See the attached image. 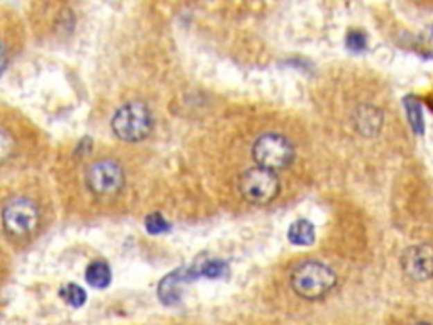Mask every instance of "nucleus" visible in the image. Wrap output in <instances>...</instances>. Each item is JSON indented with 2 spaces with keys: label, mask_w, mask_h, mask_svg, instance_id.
Segmentation results:
<instances>
[{
  "label": "nucleus",
  "mask_w": 433,
  "mask_h": 325,
  "mask_svg": "<svg viewBox=\"0 0 433 325\" xmlns=\"http://www.w3.org/2000/svg\"><path fill=\"white\" fill-rule=\"evenodd\" d=\"M110 125L118 139L137 143V141L145 139L152 131L151 110L139 100L127 102L121 109H117Z\"/></svg>",
  "instance_id": "obj_3"
},
{
  "label": "nucleus",
  "mask_w": 433,
  "mask_h": 325,
  "mask_svg": "<svg viewBox=\"0 0 433 325\" xmlns=\"http://www.w3.org/2000/svg\"><path fill=\"white\" fill-rule=\"evenodd\" d=\"M290 285L294 295L303 300H321L335 288L337 276L330 266L318 261H305L294 267L291 273Z\"/></svg>",
  "instance_id": "obj_2"
},
{
  "label": "nucleus",
  "mask_w": 433,
  "mask_h": 325,
  "mask_svg": "<svg viewBox=\"0 0 433 325\" xmlns=\"http://www.w3.org/2000/svg\"><path fill=\"white\" fill-rule=\"evenodd\" d=\"M405 274L415 281H425L432 276V249L428 244L408 247L401 256Z\"/></svg>",
  "instance_id": "obj_7"
},
{
  "label": "nucleus",
  "mask_w": 433,
  "mask_h": 325,
  "mask_svg": "<svg viewBox=\"0 0 433 325\" xmlns=\"http://www.w3.org/2000/svg\"><path fill=\"white\" fill-rule=\"evenodd\" d=\"M60 297L63 298L68 305H71V307H82L87 300L85 290H83L82 286L75 285V283L64 285L63 288L60 290Z\"/></svg>",
  "instance_id": "obj_14"
},
{
  "label": "nucleus",
  "mask_w": 433,
  "mask_h": 325,
  "mask_svg": "<svg viewBox=\"0 0 433 325\" xmlns=\"http://www.w3.org/2000/svg\"><path fill=\"white\" fill-rule=\"evenodd\" d=\"M193 267L198 276L206 278H222L229 273V266L224 261H220V259H209V261Z\"/></svg>",
  "instance_id": "obj_13"
},
{
  "label": "nucleus",
  "mask_w": 433,
  "mask_h": 325,
  "mask_svg": "<svg viewBox=\"0 0 433 325\" xmlns=\"http://www.w3.org/2000/svg\"><path fill=\"white\" fill-rule=\"evenodd\" d=\"M195 278H198L195 267H190V270H175L173 273H170L163 281H161L159 286L161 300L166 301V304L176 301L179 298V288H182L183 283L195 280Z\"/></svg>",
  "instance_id": "obj_8"
},
{
  "label": "nucleus",
  "mask_w": 433,
  "mask_h": 325,
  "mask_svg": "<svg viewBox=\"0 0 433 325\" xmlns=\"http://www.w3.org/2000/svg\"><path fill=\"white\" fill-rule=\"evenodd\" d=\"M239 188L249 204L266 205L271 204L278 197L279 190H281V183H279V178L276 177L274 171L254 166L249 168L246 173L242 175Z\"/></svg>",
  "instance_id": "obj_5"
},
{
  "label": "nucleus",
  "mask_w": 433,
  "mask_h": 325,
  "mask_svg": "<svg viewBox=\"0 0 433 325\" xmlns=\"http://www.w3.org/2000/svg\"><path fill=\"white\" fill-rule=\"evenodd\" d=\"M252 156L258 166L276 171L290 166L294 159V149L281 134H264L252 146Z\"/></svg>",
  "instance_id": "obj_4"
},
{
  "label": "nucleus",
  "mask_w": 433,
  "mask_h": 325,
  "mask_svg": "<svg viewBox=\"0 0 433 325\" xmlns=\"http://www.w3.org/2000/svg\"><path fill=\"white\" fill-rule=\"evenodd\" d=\"M41 204L28 192H12L0 204V231L10 244H26L43 225Z\"/></svg>",
  "instance_id": "obj_1"
},
{
  "label": "nucleus",
  "mask_w": 433,
  "mask_h": 325,
  "mask_svg": "<svg viewBox=\"0 0 433 325\" xmlns=\"http://www.w3.org/2000/svg\"><path fill=\"white\" fill-rule=\"evenodd\" d=\"M145 231L151 232V234H163V232H168L170 231L171 224L168 222V219L164 216H161V213L154 212V213H149L148 217H145Z\"/></svg>",
  "instance_id": "obj_15"
},
{
  "label": "nucleus",
  "mask_w": 433,
  "mask_h": 325,
  "mask_svg": "<svg viewBox=\"0 0 433 325\" xmlns=\"http://www.w3.org/2000/svg\"><path fill=\"white\" fill-rule=\"evenodd\" d=\"M354 124L364 136H375L381 129L382 114L378 107L362 105L354 112Z\"/></svg>",
  "instance_id": "obj_9"
},
{
  "label": "nucleus",
  "mask_w": 433,
  "mask_h": 325,
  "mask_svg": "<svg viewBox=\"0 0 433 325\" xmlns=\"http://www.w3.org/2000/svg\"><path fill=\"white\" fill-rule=\"evenodd\" d=\"M19 152V136L14 131L12 122L0 121V168L14 163Z\"/></svg>",
  "instance_id": "obj_10"
},
{
  "label": "nucleus",
  "mask_w": 433,
  "mask_h": 325,
  "mask_svg": "<svg viewBox=\"0 0 433 325\" xmlns=\"http://www.w3.org/2000/svg\"><path fill=\"white\" fill-rule=\"evenodd\" d=\"M124 170L112 159H100L91 163L85 171V185L91 193L109 197L116 195L124 186Z\"/></svg>",
  "instance_id": "obj_6"
},
{
  "label": "nucleus",
  "mask_w": 433,
  "mask_h": 325,
  "mask_svg": "<svg viewBox=\"0 0 433 325\" xmlns=\"http://www.w3.org/2000/svg\"><path fill=\"white\" fill-rule=\"evenodd\" d=\"M420 109L421 107L418 105V102L413 100V98H409V100L406 102V112H408L409 122H412L416 132L423 131V118H421V110Z\"/></svg>",
  "instance_id": "obj_16"
},
{
  "label": "nucleus",
  "mask_w": 433,
  "mask_h": 325,
  "mask_svg": "<svg viewBox=\"0 0 433 325\" xmlns=\"http://www.w3.org/2000/svg\"><path fill=\"white\" fill-rule=\"evenodd\" d=\"M85 280L88 285L95 286V288H105V286L110 285V280H112L110 266L105 261H102V259L91 261L87 267Z\"/></svg>",
  "instance_id": "obj_12"
},
{
  "label": "nucleus",
  "mask_w": 433,
  "mask_h": 325,
  "mask_svg": "<svg viewBox=\"0 0 433 325\" xmlns=\"http://www.w3.org/2000/svg\"><path fill=\"white\" fill-rule=\"evenodd\" d=\"M412 325H430V322H415V324H412Z\"/></svg>",
  "instance_id": "obj_19"
},
{
  "label": "nucleus",
  "mask_w": 433,
  "mask_h": 325,
  "mask_svg": "<svg viewBox=\"0 0 433 325\" xmlns=\"http://www.w3.org/2000/svg\"><path fill=\"white\" fill-rule=\"evenodd\" d=\"M10 61V43L6 37V34L0 33V75L6 71Z\"/></svg>",
  "instance_id": "obj_17"
},
{
  "label": "nucleus",
  "mask_w": 433,
  "mask_h": 325,
  "mask_svg": "<svg viewBox=\"0 0 433 325\" xmlns=\"http://www.w3.org/2000/svg\"><path fill=\"white\" fill-rule=\"evenodd\" d=\"M288 240L294 246H310L315 240V225L308 219H298L290 225Z\"/></svg>",
  "instance_id": "obj_11"
},
{
  "label": "nucleus",
  "mask_w": 433,
  "mask_h": 325,
  "mask_svg": "<svg viewBox=\"0 0 433 325\" xmlns=\"http://www.w3.org/2000/svg\"><path fill=\"white\" fill-rule=\"evenodd\" d=\"M347 46L352 51H364L367 46L366 36H364L361 30H352L347 37Z\"/></svg>",
  "instance_id": "obj_18"
}]
</instances>
